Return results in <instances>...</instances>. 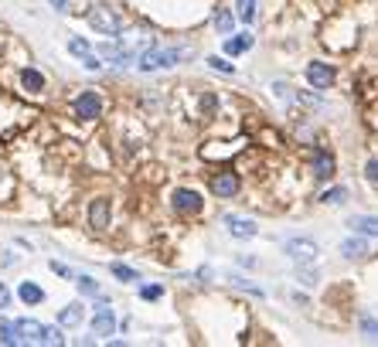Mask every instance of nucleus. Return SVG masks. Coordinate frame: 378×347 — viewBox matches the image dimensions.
<instances>
[{
	"instance_id": "1",
	"label": "nucleus",
	"mask_w": 378,
	"mask_h": 347,
	"mask_svg": "<svg viewBox=\"0 0 378 347\" xmlns=\"http://www.w3.org/2000/svg\"><path fill=\"white\" fill-rule=\"evenodd\" d=\"M188 55H191L188 48H150V51H143L140 58H137V68H140V72L171 68V65H177L181 58H188Z\"/></svg>"
},
{
	"instance_id": "2",
	"label": "nucleus",
	"mask_w": 378,
	"mask_h": 347,
	"mask_svg": "<svg viewBox=\"0 0 378 347\" xmlns=\"http://www.w3.org/2000/svg\"><path fill=\"white\" fill-rule=\"evenodd\" d=\"M89 24H93L95 31H103V34H120V31H123V21L112 14L110 7H103V4L89 7Z\"/></svg>"
},
{
	"instance_id": "3",
	"label": "nucleus",
	"mask_w": 378,
	"mask_h": 347,
	"mask_svg": "<svg viewBox=\"0 0 378 347\" xmlns=\"http://www.w3.org/2000/svg\"><path fill=\"white\" fill-rule=\"evenodd\" d=\"M72 112H75V119H82V123H93V119H99V112H103V99L95 92H82L75 99Z\"/></svg>"
},
{
	"instance_id": "4",
	"label": "nucleus",
	"mask_w": 378,
	"mask_h": 347,
	"mask_svg": "<svg viewBox=\"0 0 378 347\" xmlns=\"http://www.w3.org/2000/svg\"><path fill=\"white\" fill-rule=\"evenodd\" d=\"M171 205L177 215H198V211H201V194L191 188H177L171 194Z\"/></svg>"
},
{
	"instance_id": "5",
	"label": "nucleus",
	"mask_w": 378,
	"mask_h": 347,
	"mask_svg": "<svg viewBox=\"0 0 378 347\" xmlns=\"http://www.w3.org/2000/svg\"><path fill=\"white\" fill-rule=\"evenodd\" d=\"M211 194H219V198H236L238 194V174L229 171V167H221L219 174H211Z\"/></svg>"
},
{
	"instance_id": "6",
	"label": "nucleus",
	"mask_w": 378,
	"mask_h": 347,
	"mask_svg": "<svg viewBox=\"0 0 378 347\" xmlns=\"http://www.w3.org/2000/svg\"><path fill=\"white\" fill-rule=\"evenodd\" d=\"M317 252H320V249H317V242H310V238H290V242H286V255H290L293 262H300V266H303V262H314Z\"/></svg>"
},
{
	"instance_id": "7",
	"label": "nucleus",
	"mask_w": 378,
	"mask_h": 347,
	"mask_svg": "<svg viewBox=\"0 0 378 347\" xmlns=\"http://www.w3.org/2000/svg\"><path fill=\"white\" fill-rule=\"evenodd\" d=\"M93 331H95V337H112V331H116V316H112V310H110V303L106 300H99V306H95Z\"/></svg>"
},
{
	"instance_id": "8",
	"label": "nucleus",
	"mask_w": 378,
	"mask_h": 347,
	"mask_svg": "<svg viewBox=\"0 0 378 347\" xmlns=\"http://www.w3.org/2000/svg\"><path fill=\"white\" fill-rule=\"evenodd\" d=\"M307 82H310L314 89H327V85H334V65L310 62L307 65Z\"/></svg>"
},
{
	"instance_id": "9",
	"label": "nucleus",
	"mask_w": 378,
	"mask_h": 347,
	"mask_svg": "<svg viewBox=\"0 0 378 347\" xmlns=\"http://www.w3.org/2000/svg\"><path fill=\"white\" fill-rule=\"evenodd\" d=\"M310 171H314L317 181H331L334 177V157L327 150H314V157H310Z\"/></svg>"
},
{
	"instance_id": "10",
	"label": "nucleus",
	"mask_w": 378,
	"mask_h": 347,
	"mask_svg": "<svg viewBox=\"0 0 378 347\" xmlns=\"http://www.w3.org/2000/svg\"><path fill=\"white\" fill-rule=\"evenodd\" d=\"M89 225H93L95 232H106V225H110V201L106 198H95L93 208H89Z\"/></svg>"
},
{
	"instance_id": "11",
	"label": "nucleus",
	"mask_w": 378,
	"mask_h": 347,
	"mask_svg": "<svg viewBox=\"0 0 378 347\" xmlns=\"http://www.w3.org/2000/svg\"><path fill=\"white\" fill-rule=\"evenodd\" d=\"M99 51H103V58H110V65H130V62H137V55H133V51H123V48L116 45L112 38L103 48H99Z\"/></svg>"
},
{
	"instance_id": "12",
	"label": "nucleus",
	"mask_w": 378,
	"mask_h": 347,
	"mask_svg": "<svg viewBox=\"0 0 378 347\" xmlns=\"http://www.w3.org/2000/svg\"><path fill=\"white\" fill-rule=\"evenodd\" d=\"M347 228H355L358 235L378 238V215H355V218L347 221Z\"/></svg>"
},
{
	"instance_id": "13",
	"label": "nucleus",
	"mask_w": 378,
	"mask_h": 347,
	"mask_svg": "<svg viewBox=\"0 0 378 347\" xmlns=\"http://www.w3.org/2000/svg\"><path fill=\"white\" fill-rule=\"evenodd\" d=\"M225 225H229V232H232L236 238H252V235H256V221H249V218L225 215Z\"/></svg>"
},
{
	"instance_id": "14",
	"label": "nucleus",
	"mask_w": 378,
	"mask_h": 347,
	"mask_svg": "<svg viewBox=\"0 0 378 347\" xmlns=\"http://www.w3.org/2000/svg\"><path fill=\"white\" fill-rule=\"evenodd\" d=\"M41 331H45V327H41L38 320H17V333H21V341H24V344H28V341L38 344V341H41Z\"/></svg>"
},
{
	"instance_id": "15",
	"label": "nucleus",
	"mask_w": 378,
	"mask_h": 347,
	"mask_svg": "<svg viewBox=\"0 0 378 347\" xmlns=\"http://www.w3.org/2000/svg\"><path fill=\"white\" fill-rule=\"evenodd\" d=\"M341 255L345 259H364L368 255V242L364 238H345L341 242Z\"/></svg>"
},
{
	"instance_id": "16",
	"label": "nucleus",
	"mask_w": 378,
	"mask_h": 347,
	"mask_svg": "<svg viewBox=\"0 0 378 347\" xmlns=\"http://www.w3.org/2000/svg\"><path fill=\"white\" fill-rule=\"evenodd\" d=\"M0 344H7V347L24 344V341H21V333H17V324H11V320H0Z\"/></svg>"
},
{
	"instance_id": "17",
	"label": "nucleus",
	"mask_w": 378,
	"mask_h": 347,
	"mask_svg": "<svg viewBox=\"0 0 378 347\" xmlns=\"http://www.w3.org/2000/svg\"><path fill=\"white\" fill-rule=\"evenodd\" d=\"M249 48H252V34H236V38L225 41V55H242Z\"/></svg>"
},
{
	"instance_id": "18",
	"label": "nucleus",
	"mask_w": 378,
	"mask_h": 347,
	"mask_svg": "<svg viewBox=\"0 0 378 347\" xmlns=\"http://www.w3.org/2000/svg\"><path fill=\"white\" fill-rule=\"evenodd\" d=\"M58 324H62V327H79V324H82V306H79V303L65 306L62 314H58Z\"/></svg>"
},
{
	"instance_id": "19",
	"label": "nucleus",
	"mask_w": 378,
	"mask_h": 347,
	"mask_svg": "<svg viewBox=\"0 0 378 347\" xmlns=\"http://www.w3.org/2000/svg\"><path fill=\"white\" fill-rule=\"evenodd\" d=\"M75 286H79L82 297H93V300H103V289H99V283H95L93 276H79L75 279Z\"/></svg>"
},
{
	"instance_id": "20",
	"label": "nucleus",
	"mask_w": 378,
	"mask_h": 347,
	"mask_svg": "<svg viewBox=\"0 0 378 347\" xmlns=\"http://www.w3.org/2000/svg\"><path fill=\"white\" fill-rule=\"evenodd\" d=\"M21 82H24V89H31V92H41V89H45V75L34 72V68H24V72H21Z\"/></svg>"
},
{
	"instance_id": "21",
	"label": "nucleus",
	"mask_w": 378,
	"mask_h": 347,
	"mask_svg": "<svg viewBox=\"0 0 378 347\" xmlns=\"http://www.w3.org/2000/svg\"><path fill=\"white\" fill-rule=\"evenodd\" d=\"M17 293H21V300H24V303H41V300H45V289H41V286H34V283H21Z\"/></svg>"
},
{
	"instance_id": "22",
	"label": "nucleus",
	"mask_w": 378,
	"mask_h": 347,
	"mask_svg": "<svg viewBox=\"0 0 378 347\" xmlns=\"http://www.w3.org/2000/svg\"><path fill=\"white\" fill-rule=\"evenodd\" d=\"M236 11L246 24H252L256 21V0H236Z\"/></svg>"
},
{
	"instance_id": "23",
	"label": "nucleus",
	"mask_w": 378,
	"mask_h": 347,
	"mask_svg": "<svg viewBox=\"0 0 378 347\" xmlns=\"http://www.w3.org/2000/svg\"><path fill=\"white\" fill-rule=\"evenodd\" d=\"M38 344H55V347H62V344H65V337H62V331H58V327H45Z\"/></svg>"
},
{
	"instance_id": "24",
	"label": "nucleus",
	"mask_w": 378,
	"mask_h": 347,
	"mask_svg": "<svg viewBox=\"0 0 378 347\" xmlns=\"http://www.w3.org/2000/svg\"><path fill=\"white\" fill-rule=\"evenodd\" d=\"M345 198H347L345 188H331V191H324V194H320V201H324V205H345Z\"/></svg>"
},
{
	"instance_id": "25",
	"label": "nucleus",
	"mask_w": 378,
	"mask_h": 347,
	"mask_svg": "<svg viewBox=\"0 0 378 347\" xmlns=\"http://www.w3.org/2000/svg\"><path fill=\"white\" fill-rule=\"evenodd\" d=\"M68 51H72L75 58H85V55H89V41H82V38H68Z\"/></svg>"
},
{
	"instance_id": "26",
	"label": "nucleus",
	"mask_w": 378,
	"mask_h": 347,
	"mask_svg": "<svg viewBox=\"0 0 378 347\" xmlns=\"http://www.w3.org/2000/svg\"><path fill=\"white\" fill-rule=\"evenodd\" d=\"M112 276H116V279H123V283H137V272H133L130 266H120V262L112 266Z\"/></svg>"
},
{
	"instance_id": "27",
	"label": "nucleus",
	"mask_w": 378,
	"mask_h": 347,
	"mask_svg": "<svg viewBox=\"0 0 378 347\" xmlns=\"http://www.w3.org/2000/svg\"><path fill=\"white\" fill-rule=\"evenodd\" d=\"M215 28H219L221 34H229L232 31V14H229V11H219V14H215Z\"/></svg>"
},
{
	"instance_id": "28",
	"label": "nucleus",
	"mask_w": 378,
	"mask_h": 347,
	"mask_svg": "<svg viewBox=\"0 0 378 347\" xmlns=\"http://www.w3.org/2000/svg\"><path fill=\"white\" fill-rule=\"evenodd\" d=\"M358 324H362V331L368 333V337H375V341H378V320H372V316H362Z\"/></svg>"
},
{
	"instance_id": "29",
	"label": "nucleus",
	"mask_w": 378,
	"mask_h": 347,
	"mask_svg": "<svg viewBox=\"0 0 378 347\" xmlns=\"http://www.w3.org/2000/svg\"><path fill=\"white\" fill-rule=\"evenodd\" d=\"M215 110H219V99H215L211 92H208V95H201V112H205V116H211Z\"/></svg>"
},
{
	"instance_id": "30",
	"label": "nucleus",
	"mask_w": 378,
	"mask_h": 347,
	"mask_svg": "<svg viewBox=\"0 0 378 347\" xmlns=\"http://www.w3.org/2000/svg\"><path fill=\"white\" fill-rule=\"evenodd\" d=\"M140 297L143 300H160V297H164V286H143Z\"/></svg>"
},
{
	"instance_id": "31",
	"label": "nucleus",
	"mask_w": 378,
	"mask_h": 347,
	"mask_svg": "<svg viewBox=\"0 0 378 347\" xmlns=\"http://www.w3.org/2000/svg\"><path fill=\"white\" fill-rule=\"evenodd\" d=\"M208 65H211V68H219V72H225V75H232V72H236V65H229L225 58H208Z\"/></svg>"
},
{
	"instance_id": "32",
	"label": "nucleus",
	"mask_w": 378,
	"mask_h": 347,
	"mask_svg": "<svg viewBox=\"0 0 378 347\" xmlns=\"http://www.w3.org/2000/svg\"><path fill=\"white\" fill-rule=\"evenodd\" d=\"M232 283H236L238 289H246V293H252V297H263V289H259V286H252L249 279H232Z\"/></svg>"
},
{
	"instance_id": "33",
	"label": "nucleus",
	"mask_w": 378,
	"mask_h": 347,
	"mask_svg": "<svg viewBox=\"0 0 378 347\" xmlns=\"http://www.w3.org/2000/svg\"><path fill=\"white\" fill-rule=\"evenodd\" d=\"M364 174H368V181H375V184H378V157H375V160H368Z\"/></svg>"
},
{
	"instance_id": "34",
	"label": "nucleus",
	"mask_w": 378,
	"mask_h": 347,
	"mask_svg": "<svg viewBox=\"0 0 378 347\" xmlns=\"http://www.w3.org/2000/svg\"><path fill=\"white\" fill-rule=\"evenodd\" d=\"M82 65H85L89 72H95V68H103V62H99V58H93V55H85V58H82Z\"/></svg>"
},
{
	"instance_id": "35",
	"label": "nucleus",
	"mask_w": 378,
	"mask_h": 347,
	"mask_svg": "<svg viewBox=\"0 0 378 347\" xmlns=\"http://www.w3.org/2000/svg\"><path fill=\"white\" fill-rule=\"evenodd\" d=\"M7 303H11V293H7V286L0 283V310H7Z\"/></svg>"
},
{
	"instance_id": "36",
	"label": "nucleus",
	"mask_w": 378,
	"mask_h": 347,
	"mask_svg": "<svg viewBox=\"0 0 378 347\" xmlns=\"http://www.w3.org/2000/svg\"><path fill=\"white\" fill-rule=\"evenodd\" d=\"M300 279H303L307 286H314L317 283V272H307V269H303V272H300Z\"/></svg>"
},
{
	"instance_id": "37",
	"label": "nucleus",
	"mask_w": 378,
	"mask_h": 347,
	"mask_svg": "<svg viewBox=\"0 0 378 347\" xmlns=\"http://www.w3.org/2000/svg\"><path fill=\"white\" fill-rule=\"evenodd\" d=\"M51 272H58V276H68V266H65V262H51Z\"/></svg>"
},
{
	"instance_id": "38",
	"label": "nucleus",
	"mask_w": 378,
	"mask_h": 347,
	"mask_svg": "<svg viewBox=\"0 0 378 347\" xmlns=\"http://www.w3.org/2000/svg\"><path fill=\"white\" fill-rule=\"evenodd\" d=\"M48 4H51L55 11H65V4H68V0H48Z\"/></svg>"
}]
</instances>
